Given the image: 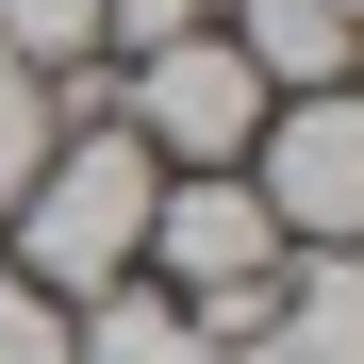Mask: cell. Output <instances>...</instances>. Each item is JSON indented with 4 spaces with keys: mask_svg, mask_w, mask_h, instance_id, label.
Here are the masks:
<instances>
[{
    "mask_svg": "<svg viewBox=\"0 0 364 364\" xmlns=\"http://www.w3.org/2000/svg\"><path fill=\"white\" fill-rule=\"evenodd\" d=\"M215 0H100V67H149V50H182Z\"/></svg>",
    "mask_w": 364,
    "mask_h": 364,
    "instance_id": "obj_9",
    "label": "cell"
},
{
    "mask_svg": "<svg viewBox=\"0 0 364 364\" xmlns=\"http://www.w3.org/2000/svg\"><path fill=\"white\" fill-rule=\"evenodd\" d=\"M0 50L33 83H67V67H100V0H0Z\"/></svg>",
    "mask_w": 364,
    "mask_h": 364,
    "instance_id": "obj_7",
    "label": "cell"
},
{
    "mask_svg": "<svg viewBox=\"0 0 364 364\" xmlns=\"http://www.w3.org/2000/svg\"><path fill=\"white\" fill-rule=\"evenodd\" d=\"M50 133H67V116H50V83L17 67V50H0V215L33 199V166H50Z\"/></svg>",
    "mask_w": 364,
    "mask_h": 364,
    "instance_id": "obj_8",
    "label": "cell"
},
{
    "mask_svg": "<svg viewBox=\"0 0 364 364\" xmlns=\"http://www.w3.org/2000/svg\"><path fill=\"white\" fill-rule=\"evenodd\" d=\"M249 199L282 215V249H364V100H348V83L265 100V133H249Z\"/></svg>",
    "mask_w": 364,
    "mask_h": 364,
    "instance_id": "obj_3",
    "label": "cell"
},
{
    "mask_svg": "<svg viewBox=\"0 0 364 364\" xmlns=\"http://www.w3.org/2000/svg\"><path fill=\"white\" fill-rule=\"evenodd\" d=\"M215 364H298V348L282 331H215Z\"/></svg>",
    "mask_w": 364,
    "mask_h": 364,
    "instance_id": "obj_11",
    "label": "cell"
},
{
    "mask_svg": "<svg viewBox=\"0 0 364 364\" xmlns=\"http://www.w3.org/2000/svg\"><path fill=\"white\" fill-rule=\"evenodd\" d=\"M133 282H166L199 331H265V298H282V215L249 199V166H166Z\"/></svg>",
    "mask_w": 364,
    "mask_h": 364,
    "instance_id": "obj_2",
    "label": "cell"
},
{
    "mask_svg": "<svg viewBox=\"0 0 364 364\" xmlns=\"http://www.w3.org/2000/svg\"><path fill=\"white\" fill-rule=\"evenodd\" d=\"M0 364H67V298L0 265Z\"/></svg>",
    "mask_w": 364,
    "mask_h": 364,
    "instance_id": "obj_10",
    "label": "cell"
},
{
    "mask_svg": "<svg viewBox=\"0 0 364 364\" xmlns=\"http://www.w3.org/2000/svg\"><path fill=\"white\" fill-rule=\"evenodd\" d=\"M215 33H232V67H249L265 100L348 83V50H364V17H331V0H215Z\"/></svg>",
    "mask_w": 364,
    "mask_h": 364,
    "instance_id": "obj_5",
    "label": "cell"
},
{
    "mask_svg": "<svg viewBox=\"0 0 364 364\" xmlns=\"http://www.w3.org/2000/svg\"><path fill=\"white\" fill-rule=\"evenodd\" d=\"M67 364H215V331L182 315L166 282H100L83 315H67Z\"/></svg>",
    "mask_w": 364,
    "mask_h": 364,
    "instance_id": "obj_6",
    "label": "cell"
},
{
    "mask_svg": "<svg viewBox=\"0 0 364 364\" xmlns=\"http://www.w3.org/2000/svg\"><path fill=\"white\" fill-rule=\"evenodd\" d=\"M116 133H133L149 166H249V133H265V83L232 67V33L199 17L182 50H149V67H116Z\"/></svg>",
    "mask_w": 364,
    "mask_h": 364,
    "instance_id": "obj_4",
    "label": "cell"
},
{
    "mask_svg": "<svg viewBox=\"0 0 364 364\" xmlns=\"http://www.w3.org/2000/svg\"><path fill=\"white\" fill-rule=\"evenodd\" d=\"M149 199H166V166L116 133V116H67V133H50V166H33V199L0 215V232H17V282H50V298L83 315L100 282H133Z\"/></svg>",
    "mask_w": 364,
    "mask_h": 364,
    "instance_id": "obj_1",
    "label": "cell"
}]
</instances>
